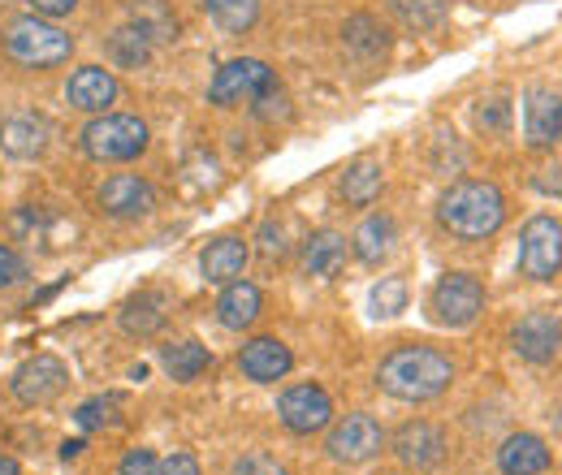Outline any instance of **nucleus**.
Segmentation results:
<instances>
[{
	"label": "nucleus",
	"instance_id": "1",
	"mask_svg": "<svg viewBox=\"0 0 562 475\" xmlns=\"http://www.w3.org/2000/svg\"><path fill=\"white\" fill-rule=\"evenodd\" d=\"M454 363L432 346H398L381 359L376 385L398 403H432L450 389Z\"/></svg>",
	"mask_w": 562,
	"mask_h": 475
},
{
	"label": "nucleus",
	"instance_id": "2",
	"mask_svg": "<svg viewBox=\"0 0 562 475\" xmlns=\"http://www.w3.org/2000/svg\"><path fill=\"white\" fill-rule=\"evenodd\" d=\"M437 220L459 242H485V238H493L502 229V220H506V200H502V191L493 182L463 178V182H454L437 200Z\"/></svg>",
	"mask_w": 562,
	"mask_h": 475
},
{
	"label": "nucleus",
	"instance_id": "3",
	"mask_svg": "<svg viewBox=\"0 0 562 475\" xmlns=\"http://www.w3.org/2000/svg\"><path fill=\"white\" fill-rule=\"evenodd\" d=\"M4 53H9L13 66L22 69H53L61 61H70L74 39L70 31H61L53 18L26 13V18H13L4 26Z\"/></svg>",
	"mask_w": 562,
	"mask_h": 475
},
{
	"label": "nucleus",
	"instance_id": "4",
	"mask_svg": "<svg viewBox=\"0 0 562 475\" xmlns=\"http://www.w3.org/2000/svg\"><path fill=\"white\" fill-rule=\"evenodd\" d=\"M147 126H143L139 117H131V113H100V117H91L87 126H82V135H78V147L91 156V160H100V165H126V160H139L143 151H147Z\"/></svg>",
	"mask_w": 562,
	"mask_h": 475
},
{
	"label": "nucleus",
	"instance_id": "5",
	"mask_svg": "<svg viewBox=\"0 0 562 475\" xmlns=\"http://www.w3.org/2000/svg\"><path fill=\"white\" fill-rule=\"evenodd\" d=\"M428 312L441 329H468L485 312V285L472 272H446L428 294Z\"/></svg>",
	"mask_w": 562,
	"mask_h": 475
},
{
	"label": "nucleus",
	"instance_id": "6",
	"mask_svg": "<svg viewBox=\"0 0 562 475\" xmlns=\"http://www.w3.org/2000/svg\"><path fill=\"white\" fill-rule=\"evenodd\" d=\"M519 272L528 281H554L562 272V225L554 216H532L519 234Z\"/></svg>",
	"mask_w": 562,
	"mask_h": 475
},
{
	"label": "nucleus",
	"instance_id": "7",
	"mask_svg": "<svg viewBox=\"0 0 562 475\" xmlns=\"http://www.w3.org/2000/svg\"><path fill=\"white\" fill-rule=\"evenodd\" d=\"M9 389H13V398L22 407H48L70 389V367L57 354H35L13 372Z\"/></svg>",
	"mask_w": 562,
	"mask_h": 475
},
{
	"label": "nucleus",
	"instance_id": "8",
	"mask_svg": "<svg viewBox=\"0 0 562 475\" xmlns=\"http://www.w3.org/2000/svg\"><path fill=\"white\" fill-rule=\"evenodd\" d=\"M273 82H278V78H273V69L265 66V61H256V57H238V61H225V66L216 69V78H212V87H209V100L216 104V109L251 104V100L265 95Z\"/></svg>",
	"mask_w": 562,
	"mask_h": 475
},
{
	"label": "nucleus",
	"instance_id": "9",
	"mask_svg": "<svg viewBox=\"0 0 562 475\" xmlns=\"http://www.w3.org/2000/svg\"><path fill=\"white\" fill-rule=\"evenodd\" d=\"M385 450V432H381V423L372 419V415H347L334 432H329V441H325V454L334 459V463H347V467H363V463H372L376 454Z\"/></svg>",
	"mask_w": 562,
	"mask_h": 475
},
{
	"label": "nucleus",
	"instance_id": "10",
	"mask_svg": "<svg viewBox=\"0 0 562 475\" xmlns=\"http://www.w3.org/2000/svg\"><path fill=\"white\" fill-rule=\"evenodd\" d=\"M278 415H281V423H285V432H294V437H312V432L329 428L334 403H329V394H325L321 385L307 381V385H290V389L281 394Z\"/></svg>",
	"mask_w": 562,
	"mask_h": 475
},
{
	"label": "nucleus",
	"instance_id": "11",
	"mask_svg": "<svg viewBox=\"0 0 562 475\" xmlns=\"http://www.w3.org/2000/svg\"><path fill=\"white\" fill-rule=\"evenodd\" d=\"M95 204L104 207V216H113V220H135V216H147L156 207V191L139 173H113V178L100 182Z\"/></svg>",
	"mask_w": 562,
	"mask_h": 475
},
{
	"label": "nucleus",
	"instance_id": "12",
	"mask_svg": "<svg viewBox=\"0 0 562 475\" xmlns=\"http://www.w3.org/2000/svg\"><path fill=\"white\" fill-rule=\"evenodd\" d=\"M394 454L403 467H416V472H432L441 459H446V432L428 419H412L394 432Z\"/></svg>",
	"mask_w": 562,
	"mask_h": 475
},
{
	"label": "nucleus",
	"instance_id": "13",
	"mask_svg": "<svg viewBox=\"0 0 562 475\" xmlns=\"http://www.w3.org/2000/svg\"><path fill=\"white\" fill-rule=\"evenodd\" d=\"M510 346L519 359L528 363H550L562 346V320L554 312H528L515 329H510Z\"/></svg>",
	"mask_w": 562,
	"mask_h": 475
},
{
	"label": "nucleus",
	"instance_id": "14",
	"mask_svg": "<svg viewBox=\"0 0 562 475\" xmlns=\"http://www.w3.org/2000/svg\"><path fill=\"white\" fill-rule=\"evenodd\" d=\"M562 138V95L550 87H532L524 95V143L528 147H554Z\"/></svg>",
	"mask_w": 562,
	"mask_h": 475
},
{
	"label": "nucleus",
	"instance_id": "15",
	"mask_svg": "<svg viewBox=\"0 0 562 475\" xmlns=\"http://www.w3.org/2000/svg\"><path fill=\"white\" fill-rule=\"evenodd\" d=\"M48 138H53V126L40 113H9L0 122V151L9 160H40L48 151Z\"/></svg>",
	"mask_w": 562,
	"mask_h": 475
},
{
	"label": "nucleus",
	"instance_id": "16",
	"mask_svg": "<svg viewBox=\"0 0 562 475\" xmlns=\"http://www.w3.org/2000/svg\"><path fill=\"white\" fill-rule=\"evenodd\" d=\"M66 100H70L74 109H82V113H109V104L117 100V78H113V69L104 66H78L70 73V82H66Z\"/></svg>",
	"mask_w": 562,
	"mask_h": 475
},
{
	"label": "nucleus",
	"instance_id": "17",
	"mask_svg": "<svg viewBox=\"0 0 562 475\" xmlns=\"http://www.w3.org/2000/svg\"><path fill=\"white\" fill-rule=\"evenodd\" d=\"M238 367H243L247 381L273 385V381H281V376L294 367V354H290L278 338H256L238 350Z\"/></svg>",
	"mask_w": 562,
	"mask_h": 475
},
{
	"label": "nucleus",
	"instance_id": "18",
	"mask_svg": "<svg viewBox=\"0 0 562 475\" xmlns=\"http://www.w3.org/2000/svg\"><path fill=\"white\" fill-rule=\"evenodd\" d=\"M342 48H347V57L372 66V61H381L390 53V31L372 13H351L342 22Z\"/></svg>",
	"mask_w": 562,
	"mask_h": 475
},
{
	"label": "nucleus",
	"instance_id": "19",
	"mask_svg": "<svg viewBox=\"0 0 562 475\" xmlns=\"http://www.w3.org/2000/svg\"><path fill=\"white\" fill-rule=\"evenodd\" d=\"M216 320L221 329H234V333L251 329L260 320V290L251 281H229L216 298Z\"/></svg>",
	"mask_w": 562,
	"mask_h": 475
},
{
	"label": "nucleus",
	"instance_id": "20",
	"mask_svg": "<svg viewBox=\"0 0 562 475\" xmlns=\"http://www.w3.org/2000/svg\"><path fill=\"white\" fill-rule=\"evenodd\" d=\"M497 467H502L506 475H541L546 467H550V450H546L541 437H532V432H515V437L502 441V450H497Z\"/></svg>",
	"mask_w": 562,
	"mask_h": 475
},
{
	"label": "nucleus",
	"instance_id": "21",
	"mask_svg": "<svg viewBox=\"0 0 562 475\" xmlns=\"http://www.w3.org/2000/svg\"><path fill=\"white\" fill-rule=\"evenodd\" d=\"M243 264H247V242L234 238V234L212 238L209 247H204V256H200V269H204V276H209L212 285L238 281V276H243Z\"/></svg>",
	"mask_w": 562,
	"mask_h": 475
},
{
	"label": "nucleus",
	"instance_id": "22",
	"mask_svg": "<svg viewBox=\"0 0 562 475\" xmlns=\"http://www.w3.org/2000/svg\"><path fill=\"white\" fill-rule=\"evenodd\" d=\"M117 325H122L126 338H156V333L165 329V294H156V290L135 294V298L117 312Z\"/></svg>",
	"mask_w": 562,
	"mask_h": 475
},
{
	"label": "nucleus",
	"instance_id": "23",
	"mask_svg": "<svg viewBox=\"0 0 562 475\" xmlns=\"http://www.w3.org/2000/svg\"><path fill=\"white\" fill-rule=\"evenodd\" d=\"M303 272L307 276H334L347 260V238L338 229H316L307 242H303Z\"/></svg>",
	"mask_w": 562,
	"mask_h": 475
},
{
	"label": "nucleus",
	"instance_id": "24",
	"mask_svg": "<svg viewBox=\"0 0 562 475\" xmlns=\"http://www.w3.org/2000/svg\"><path fill=\"white\" fill-rule=\"evenodd\" d=\"M394 238H398V229H394V216L376 212V216H368V220L355 229L351 247H355V256H359L363 264H381V260L394 251Z\"/></svg>",
	"mask_w": 562,
	"mask_h": 475
},
{
	"label": "nucleus",
	"instance_id": "25",
	"mask_svg": "<svg viewBox=\"0 0 562 475\" xmlns=\"http://www.w3.org/2000/svg\"><path fill=\"white\" fill-rule=\"evenodd\" d=\"M160 363H165V372L173 376V381H200L204 372H209L212 354L209 346H200V341H178V346H165L160 350Z\"/></svg>",
	"mask_w": 562,
	"mask_h": 475
},
{
	"label": "nucleus",
	"instance_id": "26",
	"mask_svg": "<svg viewBox=\"0 0 562 475\" xmlns=\"http://www.w3.org/2000/svg\"><path fill=\"white\" fill-rule=\"evenodd\" d=\"M200 9L225 35H247L260 22V0H200Z\"/></svg>",
	"mask_w": 562,
	"mask_h": 475
},
{
	"label": "nucleus",
	"instance_id": "27",
	"mask_svg": "<svg viewBox=\"0 0 562 475\" xmlns=\"http://www.w3.org/2000/svg\"><path fill=\"white\" fill-rule=\"evenodd\" d=\"M385 4H390V13H394L407 31H416V35L437 31V26L446 22V13H450V0H385Z\"/></svg>",
	"mask_w": 562,
	"mask_h": 475
},
{
	"label": "nucleus",
	"instance_id": "28",
	"mask_svg": "<svg viewBox=\"0 0 562 475\" xmlns=\"http://www.w3.org/2000/svg\"><path fill=\"white\" fill-rule=\"evenodd\" d=\"M109 61L117 69H139L151 61V39L143 35L135 22H126V26H117L113 35H109Z\"/></svg>",
	"mask_w": 562,
	"mask_h": 475
},
{
	"label": "nucleus",
	"instance_id": "29",
	"mask_svg": "<svg viewBox=\"0 0 562 475\" xmlns=\"http://www.w3.org/2000/svg\"><path fill=\"white\" fill-rule=\"evenodd\" d=\"M385 178H381V165L376 160H355L351 169L342 173V200L355 207H368L381 195Z\"/></svg>",
	"mask_w": 562,
	"mask_h": 475
},
{
	"label": "nucleus",
	"instance_id": "30",
	"mask_svg": "<svg viewBox=\"0 0 562 475\" xmlns=\"http://www.w3.org/2000/svg\"><path fill=\"white\" fill-rule=\"evenodd\" d=\"M131 22L139 26L151 44H156V39H178V18L169 13L165 0H135V4H131Z\"/></svg>",
	"mask_w": 562,
	"mask_h": 475
},
{
	"label": "nucleus",
	"instance_id": "31",
	"mask_svg": "<svg viewBox=\"0 0 562 475\" xmlns=\"http://www.w3.org/2000/svg\"><path fill=\"white\" fill-rule=\"evenodd\" d=\"M368 307H372L376 320L403 316V312H407V281H403V276H381V281L372 285V294H368Z\"/></svg>",
	"mask_w": 562,
	"mask_h": 475
},
{
	"label": "nucleus",
	"instance_id": "32",
	"mask_svg": "<svg viewBox=\"0 0 562 475\" xmlns=\"http://www.w3.org/2000/svg\"><path fill=\"white\" fill-rule=\"evenodd\" d=\"M74 419H78V428H82V432H95V428H113V423H122V398H117V394H100V398H87L82 407L74 410Z\"/></svg>",
	"mask_w": 562,
	"mask_h": 475
},
{
	"label": "nucleus",
	"instance_id": "33",
	"mask_svg": "<svg viewBox=\"0 0 562 475\" xmlns=\"http://www.w3.org/2000/svg\"><path fill=\"white\" fill-rule=\"evenodd\" d=\"M26 276H31L26 260H22L13 247H4V242H0V290H13V285H22Z\"/></svg>",
	"mask_w": 562,
	"mask_h": 475
},
{
	"label": "nucleus",
	"instance_id": "34",
	"mask_svg": "<svg viewBox=\"0 0 562 475\" xmlns=\"http://www.w3.org/2000/svg\"><path fill=\"white\" fill-rule=\"evenodd\" d=\"M117 475H160V459H156L151 450L135 445V450H126V454H122V463H117Z\"/></svg>",
	"mask_w": 562,
	"mask_h": 475
},
{
	"label": "nucleus",
	"instance_id": "35",
	"mask_svg": "<svg viewBox=\"0 0 562 475\" xmlns=\"http://www.w3.org/2000/svg\"><path fill=\"white\" fill-rule=\"evenodd\" d=\"M251 109H256V117H260V122H278V117L285 122V117H290V109H285V95H281L278 82H273L265 95H256V100H251Z\"/></svg>",
	"mask_w": 562,
	"mask_h": 475
},
{
	"label": "nucleus",
	"instance_id": "36",
	"mask_svg": "<svg viewBox=\"0 0 562 475\" xmlns=\"http://www.w3.org/2000/svg\"><path fill=\"white\" fill-rule=\"evenodd\" d=\"M234 475H290V472H285V463H278L273 454H243L234 463Z\"/></svg>",
	"mask_w": 562,
	"mask_h": 475
},
{
	"label": "nucleus",
	"instance_id": "37",
	"mask_svg": "<svg viewBox=\"0 0 562 475\" xmlns=\"http://www.w3.org/2000/svg\"><path fill=\"white\" fill-rule=\"evenodd\" d=\"M260 256L265 260H281L285 256V229H281L278 220H265L260 225Z\"/></svg>",
	"mask_w": 562,
	"mask_h": 475
},
{
	"label": "nucleus",
	"instance_id": "38",
	"mask_svg": "<svg viewBox=\"0 0 562 475\" xmlns=\"http://www.w3.org/2000/svg\"><path fill=\"white\" fill-rule=\"evenodd\" d=\"M160 475H200V463H195V454L178 450V454H169V459L160 463Z\"/></svg>",
	"mask_w": 562,
	"mask_h": 475
},
{
	"label": "nucleus",
	"instance_id": "39",
	"mask_svg": "<svg viewBox=\"0 0 562 475\" xmlns=\"http://www.w3.org/2000/svg\"><path fill=\"white\" fill-rule=\"evenodd\" d=\"M476 122H481L485 131H502V126H506V100H490V104H481V109H476Z\"/></svg>",
	"mask_w": 562,
	"mask_h": 475
},
{
	"label": "nucleus",
	"instance_id": "40",
	"mask_svg": "<svg viewBox=\"0 0 562 475\" xmlns=\"http://www.w3.org/2000/svg\"><path fill=\"white\" fill-rule=\"evenodd\" d=\"M26 4H31V13H40V18H53V22L78 9V0H26Z\"/></svg>",
	"mask_w": 562,
	"mask_h": 475
},
{
	"label": "nucleus",
	"instance_id": "41",
	"mask_svg": "<svg viewBox=\"0 0 562 475\" xmlns=\"http://www.w3.org/2000/svg\"><path fill=\"white\" fill-rule=\"evenodd\" d=\"M0 475H22L18 459H13V454H4V450H0Z\"/></svg>",
	"mask_w": 562,
	"mask_h": 475
},
{
	"label": "nucleus",
	"instance_id": "42",
	"mask_svg": "<svg viewBox=\"0 0 562 475\" xmlns=\"http://www.w3.org/2000/svg\"><path fill=\"white\" fill-rule=\"evenodd\" d=\"M541 191H554V195H562V169H554V178H541Z\"/></svg>",
	"mask_w": 562,
	"mask_h": 475
},
{
	"label": "nucleus",
	"instance_id": "43",
	"mask_svg": "<svg viewBox=\"0 0 562 475\" xmlns=\"http://www.w3.org/2000/svg\"><path fill=\"white\" fill-rule=\"evenodd\" d=\"M78 454H82V441H66V445H61V459H66V463L78 459Z\"/></svg>",
	"mask_w": 562,
	"mask_h": 475
},
{
	"label": "nucleus",
	"instance_id": "44",
	"mask_svg": "<svg viewBox=\"0 0 562 475\" xmlns=\"http://www.w3.org/2000/svg\"><path fill=\"white\" fill-rule=\"evenodd\" d=\"M9 4H18V0H0V9H9Z\"/></svg>",
	"mask_w": 562,
	"mask_h": 475
}]
</instances>
